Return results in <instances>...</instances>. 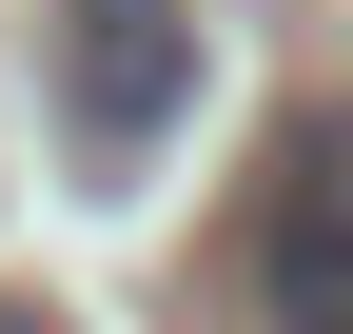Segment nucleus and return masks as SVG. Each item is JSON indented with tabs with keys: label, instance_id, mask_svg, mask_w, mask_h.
<instances>
[{
	"label": "nucleus",
	"instance_id": "2",
	"mask_svg": "<svg viewBox=\"0 0 353 334\" xmlns=\"http://www.w3.org/2000/svg\"><path fill=\"white\" fill-rule=\"evenodd\" d=\"M255 315L275 334H353V118H294L275 197H255Z\"/></svg>",
	"mask_w": 353,
	"mask_h": 334
},
{
	"label": "nucleus",
	"instance_id": "3",
	"mask_svg": "<svg viewBox=\"0 0 353 334\" xmlns=\"http://www.w3.org/2000/svg\"><path fill=\"white\" fill-rule=\"evenodd\" d=\"M0 334H59V315H0Z\"/></svg>",
	"mask_w": 353,
	"mask_h": 334
},
{
	"label": "nucleus",
	"instance_id": "1",
	"mask_svg": "<svg viewBox=\"0 0 353 334\" xmlns=\"http://www.w3.org/2000/svg\"><path fill=\"white\" fill-rule=\"evenodd\" d=\"M196 118V0H59V138L79 177H138Z\"/></svg>",
	"mask_w": 353,
	"mask_h": 334
}]
</instances>
